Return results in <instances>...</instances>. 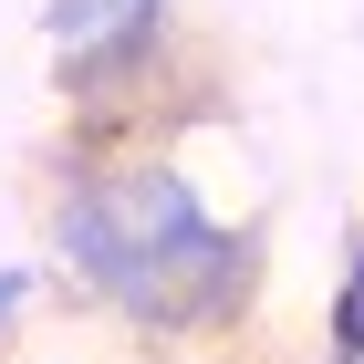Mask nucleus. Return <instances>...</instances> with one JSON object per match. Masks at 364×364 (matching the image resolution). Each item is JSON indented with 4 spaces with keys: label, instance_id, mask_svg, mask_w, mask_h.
Here are the masks:
<instances>
[{
    "label": "nucleus",
    "instance_id": "20e7f679",
    "mask_svg": "<svg viewBox=\"0 0 364 364\" xmlns=\"http://www.w3.org/2000/svg\"><path fill=\"white\" fill-rule=\"evenodd\" d=\"M31 291H42V281H31V271H0V354H11V333H21V312H31Z\"/></svg>",
    "mask_w": 364,
    "mask_h": 364
},
{
    "label": "nucleus",
    "instance_id": "f257e3e1",
    "mask_svg": "<svg viewBox=\"0 0 364 364\" xmlns=\"http://www.w3.org/2000/svg\"><path fill=\"white\" fill-rule=\"evenodd\" d=\"M42 229H53V260L73 281V302L114 312L146 343L229 333L260 302V271H271L260 219H219L167 146L125 136V125L114 136L84 125V146L63 156L53 198H42Z\"/></svg>",
    "mask_w": 364,
    "mask_h": 364
},
{
    "label": "nucleus",
    "instance_id": "7ed1b4c3",
    "mask_svg": "<svg viewBox=\"0 0 364 364\" xmlns=\"http://www.w3.org/2000/svg\"><path fill=\"white\" fill-rule=\"evenodd\" d=\"M333 354H343V364H364V229H354L343 281H333Z\"/></svg>",
    "mask_w": 364,
    "mask_h": 364
},
{
    "label": "nucleus",
    "instance_id": "f03ea898",
    "mask_svg": "<svg viewBox=\"0 0 364 364\" xmlns=\"http://www.w3.org/2000/svg\"><path fill=\"white\" fill-rule=\"evenodd\" d=\"M42 42H53V73L84 114L125 105V84L156 73V53H167V0H53Z\"/></svg>",
    "mask_w": 364,
    "mask_h": 364
}]
</instances>
